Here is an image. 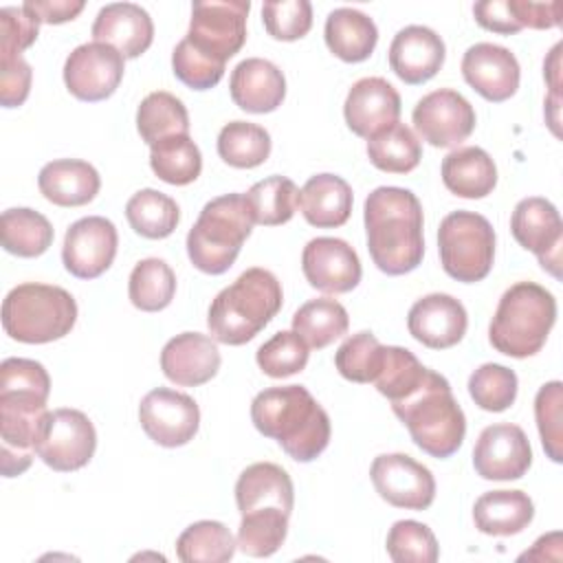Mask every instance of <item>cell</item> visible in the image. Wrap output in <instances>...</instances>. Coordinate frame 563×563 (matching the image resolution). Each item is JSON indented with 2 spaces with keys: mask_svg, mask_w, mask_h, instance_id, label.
Here are the masks:
<instances>
[{
  "mask_svg": "<svg viewBox=\"0 0 563 563\" xmlns=\"http://www.w3.org/2000/svg\"><path fill=\"white\" fill-rule=\"evenodd\" d=\"M136 130L147 145L169 136L189 134V112L176 95L156 90L141 101L136 110Z\"/></svg>",
  "mask_w": 563,
  "mask_h": 563,
  "instance_id": "cell-33",
  "label": "cell"
},
{
  "mask_svg": "<svg viewBox=\"0 0 563 563\" xmlns=\"http://www.w3.org/2000/svg\"><path fill=\"white\" fill-rule=\"evenodd\" d=\"M532 464V449L521 427L499 422L486 427L473 449V466L482 479H519Z\"/></svg>",
  "mask_w": 563,
  "mask_h": 563,
  "instance_id": "cell-17",
  "label": "cell"
},
{
  "mask_svg": "<svg viewBox=\"0 0 563 563\" xmlns=\"http://www.w3.org/2000/svg\"><path fill=\"white\" fill-rule=\"evenodd\" d=\"M249 0H198L191 4L187 44L205 59L224 66L246 42Z\"/></svg>",
  "mask_w": 563,
  "mask_h": 563,
  "instance_id": "cell-9",
  "label": "cell"
},
{
  "mask_svg": "<svg viewBox=\"0 0 563 563\" xmlns=\"http://www.w3.org/2000/svg\"><path fill=\"white\" fill-rule=\"evenodd\" d=\"M288 512L277 508H262L242 515L238 528V548L255 559L275 554L288 534Z\"/></svg>",
  "mask_w": 563,
  "mask_h": 563,
  "instance_id": "cell-42",
  "label": "cell"
},
{
  "mask_svg": "<svg viewBox=\"0 0 563 563\" xmlns=\"http://www.w3.org/2000/svg\"><path fill=\"white\" fill-rule=\"evenodd\" d=\"M352 187L336 174H317L299 191V207L308 224L334 229L347 222L352 213Z\"/></svg>",
  "mask_w": 563,
  "mask_h": 563,
  "instance_id": "cell-28",
  "label": "cell"
},
{
  "mask_svg": "<svg viewBox=\"0 0 563 563\" xmlns=\"http://www.w3.org/2000/svg\"><path fill=\"white\" fill-rule=\"evenodd\" d=\"M218 156L238 169L262 165L271 156V134L249 121H231L218 134Z\"/></svg>",
  "mask_w": 563,
  "mask_h": 563,
  "instance_id": "cell-41",
  "label": "cell"
},
{
  "mask_svg": "<svg viewBox=\"0 0 563 563\" xmlns=\"http://www.w3.org/2000/svg\"><path fill=\"white\" fill-rule=\"evenodd\" d=\"M77 321V301L62 286L20 284L2 301V328L20 343H51Z\"/></svg>",
  "mask_w": 563,
  "mask_h": 563,
  "instance_id": "cell-7",
  "label": "cell"
},
{
  "mask_svg": "<svg viewBox=\"0 0 563 563\" xmlns=\"http://www.w3.org/2000/svg\"><path fill=\"white\" fill-rule=\"evenodd\" d=\"M90 33L92 42L108 44L123 57L134 59L152 46L154 22L141 4L112 2L99 9Z\"/></svg>",
  "mask_w": 563,
  "mask_h": 563,
  "instance_id": "cell-23",
  "label": "cell"
},
{
  "mask_svg": "<svg viewBox=\"0 0 563 563\" xmlns=\"http://www.w3.org/2000/svg\"><path fill=\"white\" fill-rule=\"evenodd\" d=\"M255 429L277 440V444L297 462L317 460L330 442V416L301 385L268 387L251 402Z\"/></svg>",
  "mask_w": 563,
  "mask_h": 563,
  "instance_id": "cell-2",
  "label": "cell"
},
{
  "mask_svg": "<svg viewBox=\"0 0 563 563\" xmlns=\"http://www.w3.org/2000/svg\"><path fill=\"white\" fill-rule=\"evenodd\" d=\"M510 233L519 246L537 255L548 273L561 275L563 220L550 200L539 196L519 200L510 216Z\"/></svg>",
  "mask_w": 563,
  "mask_h": 563,
  "instance_id": "cell-15",
  "label": "cell"
},
{
  "mask_svg": "<svg viewBox=\"0 0 563 563\" xmlns=\"http://www.w3.org/2000/svg\"><path fill=\"white\" fill-rule=\"evenodd\" d=\"M343 117L356 136L372 139L398 123L400 95L383 77H363L352 84L343 103Z\"/></svg>",
  "mask_w": 563,
  "mask_h": 563,
  "instance_id": "cell-20",
  "label": "cell"
},
{
  "mask_svg": "<svg viewBox=\"0 0 563 563\" xmlns=\"http://www.w3.org/2000/svg\"><path fill=\"white\" fill-rule=\"evenodd\" d=\"M407 328L418 343L431 350H446L460 343L466 334L468 314L460 299L444 292H431L409 308Z\"/></svg>",
  "mask_w": 563,
  "mask_h": 563,
  "instance_id": "cell-21",
  "label": "cell"
},
{
  "mask_svg": "<svg viewBox=\"0 0 563 563\" xmlns=\"http://www.w3.org/2000/svg\"><path fill=\"white\" fill-rule=\"evenodd\" d=\"M347 310L330 297L306 301L292 314V330L306 341L308 347L321 350L347 332Z\"/></svg>",
  "mask_w": 563,
  "mask_h": 563,
  "instance_id": "cell-34",
  "label": "cell"
},
{
  "mask_svg": "<svg viewBox=\"0 0 563 563\" xmlns=\"http://www.w3.org/2000/svg\"><path fill=\"white\" fill-rule=\"evenodd\" d=\"M33 70L24 57L0 62V101L4 108H18L26 101Z\"/></svg>",
  "mask_w": 563,
  "mask_h": 563,
  "instance_id": "cell-52",
  "label": "cell"
},
{
  "mask_svg": "<svg viewBox=\"0 0 563 563\" xmlns=\"http://www.w3.org/2000/svg\"><path fill=\"white\" fill-rule=\"evenodd\" d=\"M229 92L240 110L266 114L282 106L286 97V77L273 62L246 57L233 68Z\"/></svg>",
  "mask_w": 563,
  "mask_h": 563,
  "instance_id": "cell-25",
  "label": "cell"
},
{
  "mask_svg": "<svg viewBox=\"0 0 563 563\" xmlns=\"http://www.w3.org/2000/svg\"><path fill=\"white\" fill-rule=\"evenodd\" d=\"M310 347L295 330H282L257 347L255 361L271 378H286L299 374L308 365Z\"/></svg>",
  "mask_w": 563,
  "mask_h": 563,
  "instance_id": "cell-47",
  "label": "cell"
},
{
  "mask_svg": "<svg viewBox=\"0 0 563 563\" xmlns=\"http://www.w3.org/2000/svg\"><path fill=\"white\" fill-rule=\"evenodd\" d=\"M282 284L271 271L246 268L211 301L207 314L209 332L218 343L244 345L271 323L282 310Z\"/></svg>",
  "mask_w": 563,
  "mask_h": 563,
  "instance_id": "cell-3",
  "label": "cell"
},
{
  "mask_svg": "<svg viewBox=\"0 0 563 563\" xmlns=\"http://www.w3.org/2000/svg\"><path fill=\"white\" fill-rule=\"evenodd\" d=\"M385 548L396 563H435L440 556L431 528L413 519L396 521L387 532Z\"/></svg>",
  "mask_w": 563,
  "mask_h": 563,
  "instance_id": "cell-46",
  "label": "cell"
},
{
  "mask_svg": "<svg viewBox=\"0 0 563 563\" xmlns=\"http://www.w3.org/2000/svg\"><path fill=\"white\" fill-rule=\"evenodd\" d=\"M411 121L418 136L429 145L455 147L475 130V110L457 90L440 88L416 103Z\"/></svg>",
  "mask_w": 563,
  "mask_h": 563,
  "instance_id": "cell-13",
  "label": "cell"
},
{
  "mask_svg": "<svg viewBox=\"0 0 563 563\" xmlns=\"http://www.w3.org/2000/svg\"><path fill=\"white\" fill-rule=\"evenodd\" d=\"M262 20L271 37L295 42L312 26V4L308 0H268L262 4Z\"/></svg>",
  "mask_w": 563,
  "mask_h": 563,
  "instance_id": "cell-48",
  "label": "cell"
},
{
  "mask_svg": "<svg viewBox=\"0 0 563 563\" xmlns=\"http://www.w3.org/2000/svg\"><path fill=\"white\" fill-rule=\"evenodd\" d=\"M369 163L387 174H409L422 158L420 139L405 123H394L367 139Z\"/></svg>",
  "mask_w": 563,
  "mask_h": 563,
  "instance_id": "cell-35",
  "label": "cell"
},
{
  "mask_svg": "<svg viewBox=\"0 0 563 563\" xmlns=\"http://www.w3.org/2000/svg\"><path fill=\"white\" fill-rule=\"evenodd\" d=\"M512 13L521 29H554L561 24V2H530V0H510Z\"/></svg>",
  "mask_w": 563,
  "mask_h": 563,
  "instance_id": "cell-54",
  "label": "cell"
},
{
  "mask_svg": "<svg viewBox=\"0 0 563 563\" xmlns=\"http://www.w3.org/2000/svg\"><path fill=\"white\" fill-rule=\"evenodd\" d=\"M176 292V275L167 262L158 257L141 260L128 282V295L134 308L143 312H158L167 308Z\"/></svg>",
  "mask_w": 563,
  "mask_h": 563,
  "instance_id": "cell-40",
  "label": "cell"
},
{
  "mask_svg": "<svg viewBox=\"0 0 563 563\" xmlns=\"http://www.w3.org/2000/svg\"><path fill=\"white\" fill-rule=\"evenodd\" d=\"M517 374L499 363L479 365L468 378V394L484 411H506L517 398Z\"/></svg>",
  "mask_w": 563,
  "mask_h": 563,
  "instance_id": "cell-45",
  "label": "cell"
},
{
  "mask_svg": "<svg viewBox=\"0 0 563 563\" xmlns=\"http://www.w3.org/2000/svg\"><path fill=\"white\" fill-rule=\"evenodd\" d=\"M139 420L150 440L176 449L198 433L200 409L191 396L169 387H156L143 396Z\"/></svg>",
  "mask_w": 563,
  "mask_h": 563,
  "instance_id": "cell-12",
  "label": "cell"
},
{
  "mask_svg": "<svg viewBox=\"0 0 563 563\" xmlns=\"http://www.w3.org/2000/svg\"><path fill=\"white\" fill-rule=\"evenodd\" d=\"M125 218L134 233L147 240H163L176 231L180 209L167 194L156 189H141L128 200Z\"/></svg>",
  "mask_w": 563,
  "mask_h": 563,
  "instance_id": "cell-36",
  "label": "cell"
},
{
  "mask_svg": "<svg viewBox=\"0 0 563 563\" xmlns=\"http://www.w3.org/2000/svg\"><path fill=\"white\" fill-rule=\"evenodd\" d=\"M24 7L44 24H62L75 20L86 2L84 0H26Z\"/></svg>",
  "mask_w": 563,
  "mask_h": 563,
  "instance_id": "cell-55",
  "label": "cell"
},
{
  "mask_svg": "<svg viewBox=\"0 0 563 563\" xmlns=\"http://www.w3.org/2000/svg\"><path fill=\"white\" fill-rule=\"evenodd\" d=\"M438 251L444 273L457 282H482L495 260L493 224L475 211H453L438 229Z\"/></svg>",
  "mask_w": 563,
  "mask_h": 563,
  "instance_id": "cell-8",
  "label": "cell"
},
{
  "mask_svg": "<svg viewBox=\"0 0 563 563\" xmlns=\"http://www.w3.org/2000/svg\"><path fill=\"white\" fill-rule=\"evenodd\" d=\"M0 235L4 251L18 257H40L55 238L51 222L40 211L26 207L2 211Z\"/></svg>",
  "mask_w": 563,
  "mask_h": 563,
  "instance_id": "cell-32",
  "label": "cell"
},
{
  "mask_svg": "<svg viewBox=\"0 0 563 563\" xmlns=\"http://www.w3.org/2000/svg\"><path fill=\"white\" fill-rule=\"evenodd\" d=\"M253 213L244 194H224L209 200L187 233V255L207 275L227 273L253 231Z\"/></svg>",
  "mask_w": 563,
  "mask_h": 563,
  "instance_id": "cell-6",
  "label": "cell"
},
{
  "mask_svg": "<svg viewBox=\"0 0 563 563\" xmlns=\"http://www.w3.org/2000/svg\"><path fill=\"white\" fill-rule=\"evenodd\" d=\"M40 194L57 207H81L95 200L101 187L99 172L79 158L46 163L37 176Z\"/></svg>",
  "mask_w": 563,
  "mask_h": 563,
  "instance_id": "cell-27",
  "label": "cell"
},
{
  "mask_svg": "<svg viewBox=\"0 0 563 563\" xmlns=\"http://www.w3.org/2000/svg\"><path fill=\"white\" fill-rule=\"evenodd\" d=\"M376 493L391 506L405 510H427L435 499L431 471L407 453L376 455L369 466Z\"/></svg>",
  "mask_w": 563,
  "mask_h": 563,
  "instance_id": "cell-11",
  "label": "cell"
},
{
  "mask_svg": "<svg viewBox=\"0 0 563 563\" xmlns=\"http://www.w3.org/2000/svg\"><path fill=\"white\" fill-rule=\"evenodd\" d=\"M561 407H563V385L559 380L545 383L534 398V418L545 455L552 462L563 460V431H561Z\"/></svg>",
  "mask_w": 563,
  "mask_h": 563,
  "instance_id": "cell-49",
  "label": "cell"
},
{
  "mask_svg": "<svg viewBox=\"0 0 563 563\" xmlns=\"http://www.w3.org/2000/svg\"><path fill=\"white\" fill-rule=\"evenodd\" d=\"M125 57L101 42L79 44L64 64V84L81 101H103L121 84Z\"/></svg>",
  "mask_w": 563,
  "mask_h": 563,
  "instance_id": "cell-14",
  "label": "cell"
},
{
  "mask_svg": "<svg viewBox=\"0 0 563 563\" xmlns=\"http://www.w3.org/2000/svg\"><path fill=\"white\" fill-rule=\"evenodd\" d=\"M462 75L477 95L499 103L517 92L521 68L506 46L479 42L466 48L462 57Z\"/></svg>",
  "mask_w": 563,
  "mask_h": 563,
  "instance_id": "cell-19",
  "label": "cell"
},
{
  "mask_svg": "<svg viewBox=\"0 0 563 563\" xmlns=\"http://www.w3.org/2000/svg\"><path fill=\"white\" fill-rule=\"evenodd\" d=\"M40 20L24 7H2L0 9V62L22 57L40 31Z\"/></svg>",
  "mask_w": 563,
  "mask_h": 563,
  "instance_id": "cell-50",
  "label": "cell"
},
{
  "mask_svg": "<svg viewBox=\"0 0 563 563\" xmlns=\"http://www.w3.org/2000/svg\"><path fill=\"white\" fill-rule=\"evenodd\" d=\"M532 517L534 504L523 490H490L479 495L473 506L475 528L490 537L519 534Z\"/></svg>",
  "mask_w": 563,
  "mask_h": 563,
  "instance_id": "cell-31",
  "label": "cell"
},
{
  "mask_svg": "<svg viewBox=\"0 0 563 563\" xmlns=\"http://www.w3.org/2000/svg\"><path fill=\"white\" fill-rule=\"evenodd\" d=\"M554 321V295L534 282H517L499 297L488 341L506 356L528 358L545 345Z\"/></svg>",
  "mask_w": 563,
  "mask_h": 563,
  "instance_id": "cell-5",
  "label": "cell"
},
{
  "mask_svg": "<svg viewBox=\"0 0 563 563\" xmlns=\"http://www.w3.org/2000/svg\"><path fill=\"white\" fill-rule=\"evenodd\" d=\"M442 183L460 198H486L497 185L495 161L477 145L457 147L442 161Z\"/></svg>",
  "mask_w": 563,
  "mask_h": 563,
  "instance_id": "cell-29",
  "label": "cell"
},
{
  "mask_svg": "<svg viewBox=\"0 0 563 563\" xmlns=\"http://www.w3.org/2000/svg\"><path fill=\"white\" fill-rule=\"evenodd\" d=\"M301 271L321 292L341 295L358 286L363 268L356 251L341 238H314L303 246Z\"/></svg>",
  "mask_w": 563,
  "mask_h": 563,
  "instance_id": "cell-18",
  "label": "cell"
},
{
  "mask_svg": "<svg viewBox=\"0 0 563 563\" xmlns=\"http://www.w3.org/2000/svg\"><path fill=\"white\" fill-rule=\"evenodd\" d=\"M235 548L229 528L211 519L187 526L176 541V554L185 563H224L233 559Z\"/></svg>",
  "mask_w": 563,
  "mask_h": 563,
  "instance_id": "cell-37",
  "label": "cell"
},
{
  "mask_svg": "<svg viewBox=\"0 0 563 563\" xmlns=\"http://www.w3.org/2000/svg\"><path fill=\"white\" fill-rule=\"evenodd\" d=\"M117 227L103 216H86L73 222L62 246L64 268L79 279H95L106 273L117 255Z\"/></svg>",
  "mask_w": 563,
  "mask_h": 563,
  "instance_id": "cell-16",
  "label": "cell"
},
{
  "mask_svg": "<svg viewBox=\"0 0 563 563\" xmlns=\"http://www.w3.org/2000/svg\"><path fill=\"white\" fill-rule=\"evenodd\" d=\"M35 455L57 473L84 468L97 449V431L79 409H53L42 418L35 435Z\"/></svg>",
  "mask_w": 563,
  "mask_h": 563,
  "instance_id": "cell-10",
  "label": "cell"
},
{
  "mask_svg": "<svg viewBox=\"0 0 563 563\" xmlns=\"http://www.w3.org/2000/svg\"><path fill=\"white\" fill-rule=\"evenodd\" d=\"M427 372L429 367H424L411 350L400 345H385L383 363L374 385L389 402H398L422 385Z\"/></svg>",
  "mask_w": 563,
  "mask_h": 563,
  "instance_id": "cell-43",
  "label": "cell"
},
{
  "mask_svg": "<svg viewBox=\"0 0 563 563\" xmlns=\"http://www.w3.org/2000/svg\"><path fill=\"white\" fill-rule=\"evenodd\" d=\"M330 53L347 64L365 62L378 42V29L369 15L352 7H339L328 13L323 29Z\"/></svg>",
  "mask_w": 563,
  "mask_h": 563,
  "instance_id": "cell-30",
  "label": "cell"
},
{
  "mask_svg": "<svg viewBox=\"0 0 563 563\" xmlns=\"http://www.w3.org/2000/svg\"><path fill=\"white\" fill-rule=\"evenodd\" d=\"M367 251L385 275H405L422 264V205L402 187H376L363 207Z\"/></svg>",
  "mask_w": 563,
  "mask_h": 563,
  "instance_id": "cell-1",
  "label": "cell"
},
{
  "mask_svg": "<svg viewBox=\"0 0 563 563\" xmlns=\"http://www.w3.org/2000/svg\"><path fill=\"white\" fill-rule=\"evenodd\" d=\"M446 57L442 37L420 24L400 29L389 44V68L409 86H418L438 75Z\"/></svg>",
  "mask_w": 563,
  "mask_h": 563,
  "instance_id": "cell-22",
  "label": "cell"
},
{
  "mask_svg": "<svg viewBox=\"0 0 563 563\" xmlns=\"http://www.w3.org/2000/svg\"><path fill=\"white\" fill-rule=\"evenodd\" d=\"M172 68H174V75L191 90H209L224 75V66H218V64L205 59L202 55H198L187 44L185 37L176 44V48L172 53Z\"/></svg>",
  "mask_w": 563,
  "mask_h": 563,
  "instance_id": "cell-51",
  "label": "cell"
},
{
  "mask_svg": "<svg viewBox=\"0 0 563 563\" xmlns=\"http://www.w3.org/2000/svg\"><path fill=\"white\" fill-rule=\"evenodd\" d=\"M235 504L240 515L262 508H277L290 515L295 506L292 479L279 464L255 462L235 482Z\"/></svg>",
  "mask_w": 563,
  "mask_h": 563,
  "instance_id": "cell-26",
  "label": "cell"
},
{
  "mask_svg": "<svg viewBox=\"0 0 563 563\" xmlns=\"http://www.w3.org/2000/svg\"><path fill=\"white\" fill-rule=\"evenodd\" d=\"M383 350L385 345H380L369 330H363L341 343L334 354V365L345 380L374 383L383 363Z\"/></svg>",
  "mask_w": 563,
  "mask_h": 563,
  "instance_id": "cell-44",
  "label": "cell"
},
{
  "mask_svg": "<svg viewBox=\"0 0 563 563\" xmlns=\"http://www.w3.org/2000/svg\"><path fill=\"white\" fill-rule=\"evenodd\" d=\"M152 172L169 185H189L202 172V156L189 134H178L150 145Z\"/></svg>",
  "mask_w": 563,
  "mask_h": 563,
  "instance_id": "cell-38",
  "label": "cell"
},
{
  "mask_svg": "<svg viewBox=\"0 0 563 563\" xmlns=\"http://www.w3.org/2000/svg\"><path fill=\"white\" fill-rule=\"evenodd\" d=\"M473 15L475 22L493 33H501V35H512L521 31V24L517 22L510 0H484V2H475L473 4Z\"/></svg>",
  "mask_w": 563,
  "mask_h": 563,
  "instance_id": "cell-53",
  "label": "cell"
},
{
  "mask_svg": "<svg viewBox=\"0 0 563 563\" xmlns=\"http://www.w3.org/2000/svg\"><path fill=\"white\" fill-rule=\"evenodd\" d=\"M244 198L257 224L277 227L295 216L299 207V187L286 176H268L257 180Z\"/></svg>",
  "mask_w": 563,
  "mask_h": 563,
  "instance_id": "cell-39",
  "label": "cell"
},
{
  "mask_svg": "<svg viewBox=\"0 0 563 563\" xmlns=\"http://www.w3.org/2000/svg\"><path fill=\"white\" fill-rule=\"evenodd\" d=\"M391 409L409 429L413 444L431 457H451L464 442V411L453 398L449 380L433 369L413 394L391 402Z\"/></svg>",
  "mask_w": 563,
  "mask_h": 563,
  "instance_id": "cell-4",
  "label": "cell"
},
{
  "mask_svg": "<svg viewBox=\"0 0 563 563\" xmlns=\"http://www.w3.org/2000/svg\"><path fill=\"white\" fill-rule=\"evenodd\" d=\"M163 374L183 387L209 383L220 369V350L216 339L200 332H183L169 339L161 352Z\"/></svg>",
  "mask_w": 563,
  "mask_h": 563,
  "instance_id": "cell-24",
  "label": "cell"
}]
</instances>
